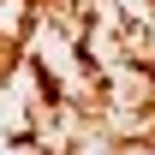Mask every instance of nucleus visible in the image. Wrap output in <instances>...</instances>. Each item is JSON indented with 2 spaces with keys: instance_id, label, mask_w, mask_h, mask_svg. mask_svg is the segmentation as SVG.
<instances>
[]
</instances>
